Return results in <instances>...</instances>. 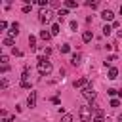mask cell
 Segmentation results:
<instances>
[{
	"label": "cell",
	"instance_id": "cell-31",
	"mask_svg": "<svg viewBox=\"0 0 122 122\" xmlns=\"http://www.w3.org/2000/svg\"><path fill=\"white\" fill-rule=\"evenodd\" d=\"M69 25H71V29H72V30H76V27H78V25H76V21H71Z\"/></svg>",
	"mask_w": 122,
	"mask_h": 122
},
{
	"label": "cell",
	"instance_id": "cell-11",
	"mask_svg": "<svg viewBox=\"0 0 122 122\" xmlns=\"http://www.w3.org/2000/svg\"><path fill=\"white\" fill-rule=\"evenodd\" d=\"M116 76H118V69H116V67H111V69H109V72H107V78L114 80Z\"/></svg>",
	"mask_w": 122,
	"mask_h": 122
},
{
	"label": "cell",
	"instance_id": "cell-19",
	"mask_svg": "<svg viewBox=\"0 0 122 122\" xmlns=\"http://www.w3.org/2000/svg\"><path fill=\"white\" fill-rule=\"evenodd\" d=\"M59 50H61V53H69L71 51V46L69 44H63V46H59Z\"/></svg>",
	"mask_w": 122,
	"mask_h": 122
},
{
	"label": "cell",
	"instance_id": "cell-20",
	"mask_svg": "<svg viewBox=\"0 0 122 122\" xmlns=\"http://www.w3.org/2000/svg\"><path fill=\"white\" fill-rule=\"evenodd\" d=\"M2 44H4V46H11V44H13V38H10V36H6Z\"/></svg>",
	"mask_w": 122,
	"mask_h": 122
},
{
	"label": "cell",
	"instance_id": "cell-6",
	"mask_svg": "<svg viewBox=\"0 0 122 122\" xmlns=\"http://www.w3.org/2000/svg\"><path fill=\"white\" fill-rule=\"evenodd\" d=\"M19 34V23H11V27H10V30H8V36L10 38H15Z\"/></svg>",
	"mask_w": 122,
	"mask_h": 122
},
{
	"label": "cell",
	"instance_id": "cell-14",
	"mask_svg": "<svg viewBox=\"0 0 122 122\" xmlns=\"http://www.w3.org/2000/svg\"><path fill=\"white\" fill-rule=\"evenodd\" d=\"M93 38V34H92V30H84V34H82V40L84 42H90Z\"/></svg>",
	"mask_w": 122,
	"mask_h": 122
},
{
	"label": "cell",
	"instance_id": "cell-32",
	"mask_svg": "<svg viewBox=\"0 0 122 122\" xmlns=\"http://www.w3.org/2000/svg\"><path fill=\"white\" fill-rule=\"evenodd\" d=\"M10 71V65H2V72H8Z\"/></svg>",
	"mask_w": 122,
	"mask_h": 122
},
{
	"label": "cell",
	"instance_id": "cell-30",
	"mask_svg": "<svg viewBox=\"0 0 122 122\" xmlns=\"http://www.w3.org/2000/svg\"><path fill=\"white\" fill-rule=\"evenodd\" d=\"M0 29H2V30L8 29V23H6V21H0Z\"/></svg>",
	"mask_w": 122,
	"mask_h": 122
},
{
	"label": "cell",
	"instance_id": "cell-21",
	"mask_svg": "<svg viewBox=\"0 0 122 122\" xmlns=\"http://www.w3.org/2000/svg\"><path fill=\"white\" fill-rule=\"evenodd\" d=\"M86 6H88V8H92V10H95V8L99 6V2H86Z\"/></svg>",
	"mask_w": 122,
	"mask_h": 122
},
{
	"label": "cell",
	"instance_id": "cell-33",
	"mask_svg": "<svg viewBox=\"0 0 122 122\" xmlns=\"http://www.w3.org/2000/svg\"><path fill=\"white\" fill-rule=\"evenodd\" d=\"M118 122H122V114H118Z\"/></svg>",
	"mask_w": 122,
	"mask_h": 122
},
{
	"label": "cell",
	"instance_id": "cell-18",
	"mask_svg": "<svg viewBox=\"0 0 122 122\" xmlns=\"http://www.w3.org/2000/svg\"><path fill=\"white\" fill-rule=\"evenodd\" d=\"M61 122H72V114H69V112H65V114L61 116Z\"/></svg>",
	"mask_w": 122,
	"mask_h": 122
},
{
	"label": "cell",
	"instance_id": "cell-10",
	"mask_svg": "<svg viewBox=\"0 0 122 122\" xmlns=\"http://www.w3.org/2000/svg\"><path fill=\"white\" fill-rule=\"evenodd\" d=\"M0 114H2V122H13L15 120V116L13 114H8L6 111H0Z\"/></svg>",
	"mask_w": 122,
	"mask_h": 122
},
{
	"label": "cell",
	"instance_id": "cell-27",
	"mask_svg": "<svg viewBox=\"0 0 122 122\" xmlns=\"http://www.w3.org/2000/svg\"><path fill=\"white\" fill-rule=\"evenodd\" d=\"M0 86H2V90H6V88H8V80L2 78V84H0Z\"/></svg>",
	"mask_w": 122,
	"mask_h": 122
},
{
	"label": "cell",
	"instance_id": "cell-3",
	"mask_svg": "<svg viewBox=\"0 0 122 122\" xmlns=\"http://www.w3.org/2000/svg\"><path fill=\"white\" fill-rule=\"evenodd\" d=\"M53 15H55V13H53L51 10H42V11H40V21H42V23H50V21L53 19Z\"/></svg>",
	"mask_w": 122,
	"mask_h": 122
},
{
	"label": "cell",
	"instance_id": "cell-12",
	"mask_svg": "<svg viewBox=\"0 0 122 122\" xmlns=\"http://www.w3.org/2000/svg\"><path fill=\"white\" fill-rule=\"evenodd\" d=\"M80 59H82V55L76 51V53H72V57H71V63H72V65H80Z\"/></svg>",
	"mask_w": 122,
	"mask_h": 122
},
{
	"label": "cell",
	"instance_id": "cell-15",
	"mask_svg": "<svg viewBox=\"0 0 122 122\" xmlns=\"http://www.w3.org/2000/svg\"><path fill=\"white\" fill-rule=\"evenodd\" d=\"M78 4L74 2V0H65V8H69V10H72V8H76Z\"/></svg>",
	"mask_w": 122,
	"mask_h": 122
},
{
	"label": "cell",
	"instance_id": "cell-16",
	"mask_svg": "<svg viewBox=\"0 0 122 122\" xmlns=\"http://www.w3.org/2000/svg\"><path fill=\"white\" fill-rule=\"evenodd\" d=\"M40 38H42V40H50V38H51V32H50V30H42V32H40Z\"/></svg>",
	"mask_w": 122,
	"mask_h": 122
},
{
	"label": "cell",
	"instance_id": "cell-5",
	"mask_svg": "<svg viewBox=\"0 0 122 122\" xmlns=\"http://www.w3.org/2000/svg\"><path fill=\"white\" fill-rule=\"evenodd\" d=\"M21 88H25V90L30 88V82H29V69H27V67H25V71H23V74H21Z\"/></svg>",
	"mask_w": 122,
	"mask_h": 122
},
{
	"label": "cell",
	"instance_id": "cell-22",
	"mask_svg": "<svg viewBox=\"0 0 122 122\" xmlns=\"http://www.w3.org/2000/svg\"><path fill=\"white\" fill-rule=\"evenodd\" d=\"M29 44H30V48H32V50H34V44H36V38H34V36H32V34H30V36H29Z\"/></svg>",
	"mask_w": 122,
	"mask_h": 122
},
{
	"label": "cell",
	"instance_id": "cell-26",
	"mask_svg": "<svg viewBox=\"0 0 122 122\" xmlns=\"http://www.w3.org/2000/svg\"><path fill=\"white\" fill-rule=\"evenodd\" d=\"M29 11H30V6L25 4V6H23V13H29Z\"/></svg>",
	"mask_w": 122,
	"mask_h": 122
},
{
	"label": "cell",
	"instance_id": "cell-9",
	"mask_svg": "<svg viewBox=\"0 0 122 122\" xmlns=\"http://www.w3.org/2000/svg\"><path fill=\"white\" fill-rule=\"evenodd\" d=\"M88 86V78H78V80H74V88H86Z\"/></svg>",
	"mask_w": 122,
	"mask_h": 122
},
{
	"label": "cell",
	"instance_id": "cell-7",
	"mask_svg": "<svg viewBox=\"0 0 122 122\" xmlns=\"http://www.w3.org/2000/svg\"><path fill=\"white\" fill-rule=\"evenodd\" d=\"M27 107H30V109L36 107V92H30V93H29V97H27Z\"/></svg>",
	"mask_w": 122,
	"mask_h": 122
},
{
	"label": "cell",
	"instance_id": "cell-2",
	"mask_svg": "<svg viewBox=\"0 0 122 122\" xmlns=\"http://www.w3.org/2000/svg\"><path fill=\"white\" fill-rule=\"evenodd\" d=\"M78 116H80L82 122H92V120H93V118H92V107H88V105L80 107V109H78Z\"/></svg>",
	"mask_w": 122,
	"mask_h": 122
},
{
	"label": "cell",
	"instance_id": "cell-25",
	"mask_svg": "<svg viewBox=\"0 0 122 122\" xmlns=\"http://www.w3.org/2000/svg\"><path fill=\"white\" fill-rule=\"evenodd\" d=\"M0 63H2V65H8V55H2V57H0Z\"/></svg>",
	"mask_w": 122,
	"mask_h": 122
},
{
	"label": "cell",
	"instance_id": "cell-8",
	"mask_svg": "<svg viewBox=\"0 0 122 122\" xmlns=\"http://www.w3.org/2000/svg\"><path fill=\"white\" fill-rule=\"evenodd\" d=\"M101 17H103L105 21H112V23H114V13H112L111 10H105V11L101 13Z\"/></svg>",
	"mask_w": 122,
	"mask_h": 122
},
{
	"label": "cell",
	"instance_id": "cell-28",
	"mask_svg": "<svg viewBox=\"0 0 122 122\" xmlns=\"http://www.w3.org/2000/svg\"><path fill=\"white\" fill-rule=\"evenodd\" d=\"M118 105H120L118 99H112V101H111V107H118Z\"/></svg>",
	"mask_w": 122,
	"mask_h": 122
},
{
	"label": "cell",
	"instance_id": "cell-1",
	"mask_svg": "<svg viewBox=\"0 0 122 122\" xmlns=\"http://www.w3.org/2000/svg\"><path fill=\"white\" fill-rule=\"evenodd\" d=\"M36 69H38V74L40 76H48L50 72H51V63L46 59V57H38V65H36Z\"/></svg>",
	"mask_w": 122,
	"mask_h": 122
},
{
	"label": "cell",
	"instance_id": "cell-17",
	"mask_svg": "<svg viewBox=\"0 0 122 122\" xmlns=\"http://www.w3.org/2000/svg\"><path fill=\"white\" fill-rule=\"evenodd\" d=\"M101 30H103V34H105V36H109V34L112 32V27H111V25H105V27H103Z\"/></svg>",
	"mask_w": 122,
	"mask_h": 122
},
{
	"label": "cell",
	"instance_id": "cell-24",
	"mask_svg": "<svg viewBox=\"0 0 122 122\" xmlns=\"http://www.w3.org/2000/svg\"><path fill=\"white\" fill-rule=\"evenodd\" d=\"M107 93H109V95H111V97H112V95H116V93H118V92H116V90H114V88H109V90H107Z\"/></svg>",
	"mask_w": 122,
	"mask_h": 122
},
{
	"label": "cell",
	"instance_id": "cell-13",
	"mask_svg": "<svg viewBox=\"0 0 122 122\" xmlns=\"http://www.w3.org/2000/svg\"><path fill=\"white\" fill-rule=\"evenodd\" d=\"M59 30H61V27H59V23H53V25H51V29H50V32H51V36H55V34H59Z\"/></svg>",
	"mask_w": 122,
	"mask_h": 122
},
{
	"label": "cell",
	"instance_id": "cell-4",
	"mask_svg": "<svg viewBox=\"0 0 122 122\" xmlns=\"http://www.w3.org/2000/svg\"><path fill=\"white\" fill-rule=\"evenodd\" d=\"M82 95H84V97H86V99H88V101H93V99H95V95H97V93H95V90H93V88H92V86H86V88H84V90H82Z\"/></svg>",
	"mask_w": 122,
	"mask_h": 122
},
{
	"label": "cell",
	"instance_id": "cell-34",
	"mask_svg": "<svg viewBox=\"0 0 122 122\" xmlns=\"http://www.w3.org/2000/svg\"><path fill=\"white\" fill-rule=\"evenodd\" d=\"M120 15H122V6H120Z\"/></svg>",
	"mask_w": 122,
	"mask_h": 122
},
{
	"label": "cell",
	"instance_id": "cell-23",
	"mask_svg": "<svg viewBox=\"0 0 122 122\" xmlns=\"http://www.w3.org/2000/svg\"><path fill=\"white\" fill-rule=\"evenodd\" d=\"M38 6H42V8L48 10V0H38Z\"/></svg>",
	"mask_w": 122,
	"mask_h": 122
},
{
	"label": "cell",
	"instance_id": "cell-29",
	"mask_svg": "<svg viewBox=\"0 0 122 122\" xmlns=\"http://www.w3.org/2000/svg\"><path fill=\"white\" fill-rule=\"evenodd\" d=\"M92 122H105V118H103V116H95Z\"/></svg>",
	"mask_w": 122,
	"mask_h": 122
}]
</instances>
